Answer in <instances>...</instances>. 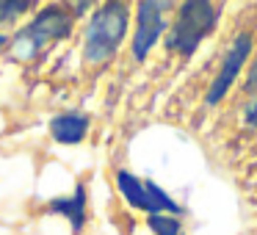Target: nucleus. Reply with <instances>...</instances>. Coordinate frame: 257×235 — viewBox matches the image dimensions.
<instances>
[{
	"label": "nucleus",
	"instance_id": "obj_1",
	"mask_svg": "<svg viewBox=\"0 0 257 235\" xmlns=\"http://www.w3.org/2000/svg\"><path fill=\"white\" fill-rule=\"evenodd\" d=\"M130 9L127 3H102L94 9L83 31V58L86 64H105L116 56L127 36Z\"/></svg>",
	"mask_w": 257,
	"mask_h": 235
},
{
	"label": "nucleus",
	"instance_id": "obj_8",
	"mask_svg": "<svg viewBox=\"0 0 257 235\" xmlns=\"http://www.w3.org/2000/svg\"><path fill=\"white\" fill-rule=\"evenodd\" d=\"M116 188L122 194V199L127 202L130 207L136 210H150V202H147V188H144V180H139L136 174H130L127 169H119L116 172Z\"/></svg>",
	"mask_w": 257,
	"mask_h": 235
},
{
	"label": "nucleus",
	"instance_id": "obj_11",
	"mask_svg": "<svg viewBox=\"0 0 257 235\" xmlns=\"http://www.w3.org/2000/svg\"><path fill=\"white\" fill-rule=\"evenodd\" d=\"M28 12H31V0H3L0 3V25L14 23Z\"/></svg>",
	"mask_w": 257,
	"mask_h": 235
},
{
	"label": "nucleus",
	"instance_id": "obj_9",
	"mask_svg": "<svg viewBox=\"0 0 257 235\" xmlns=\"http://www.w3.org/2000/svg\"><path fill=\"white\" fill-rule=\"evenodd\" d=\"M144 188H147V202H150L147 216H152V213H166V216L177 218L180 213H183V205H180V202H174L172 196H169L166 191L155 183V180H144Z\"/></svg>",
	"mask_w": 257,
	"mask_h": 235
},
{
	"label": "nucleus",
	"instance_id": "obj_5",
	"mask_svg": "<svg viewBox=\"0 0 257 235\" xmlns=\"http://www.w3.org/2000/svg\"><path fill=\"white\" fill-rule=\"evenodd\" d=\"M251 58V34H238L229 47V53L224 56V64L218 69V75L213 78V86L207 91V105H216L227 97V91L232 89V83L238 80L240 69L246 67V61Z\"/></svg>",
	"mask_w": 257,
	"mask_h": 235
},
{
	"label": "nucleus",
	"instance_id": "obj_10",
	"mask_svg": "<svg viewBox=\"0 0 257 235\" xmlns=\"http://www.w3.org/2000/svg\"><path fill=\"white\" fill-rule=\"evenodd\" d=\"M147 227L152 229L155 235H180V218L174 216H166V213H152L147 216Z\"/></svg>",
	"mask_w": 257,
	"mask_h": 235
},
{
	"label": "nucleus",
	"instance_id": "obj_4",
	"mask_svg": "<svg viewBox=\"0 0 257 235\" xmlns=\"http://www.w3.org/2000/svg\"><path fill=\"white\" fill-rule=\"evenodd\" d=\"M169 3H155V0H144L136 6V34L130 42L136 61H144L150 56V50L158 45V39L166 31V12Z\"/></svg>",
	"mask_w": 257,
	"mask_h": 235
},
{
	"label": "nucleus",
	"instance_id": "obj_2",
	"mask_svg": "<svg viewBox=\"0 0 257 235\" xmlns=\"http://www.w3.org/2000/svg\"><path fill=\"white\" fill-rule=\"evenodd\" d=\"M72 25H75V17L69 9L64 6H45L23 25L17 28V34L9 39L12 45V53L17 58H34L39 50L50 47L53 42H61L72 34Z\"/></svg>",
	"mask_w": 257,
	"mask_h": 235
},
{
	"label": "nucleus",
	"instance_id": "obj_3",
	"mask_svg": "<svg viewBox=\"0 0 257 235\" xmlns=\"http://www.w3.org/2000/svg\"><path fill=\"white\" fill-rule=\"evenodd\" d=\"M218 17H221V6H213V3H205V0L183 3L177 17H174L172 31L166 36V47L185 58L194 56L196 47L202 45V39L216 31Z\"/></svg>",
	"mask_w": 257,
	"mask_h": 235
},
{
	"label": "nucleus",
	"instance_id": "obj_6",
	"mask_svg": "<svg viewBox=\"0 0 257 235\" xmlns=\"http://www.w3.org/2000/svg\"><path fill=\"white\" fill-rule=\"evenodd\" d=\"M45 210L53 213V216L67 218L69 227H72V232L80 235V229L86 227V218H89V196H86V185L78 183L72 194L56 196L53 202H47Z\"/></svg>",
	"mask_w": 257,
	"mask_h": 235
},
{
	"label": "nucleus",
	"instance_id": "obj_14",
	"mask_svg": "<svg viewBox=\"0 0 257 235\" xmlns=\"http://www.w3.org/2000/svg\"><path fill=\"white\" fill-rule=\"evenodd\" d=\"M9 39H12V36H9L6 31H0V53H3V50L9 47Z\"/></svg>",
	"mask_w": 257,
	"mask_h": 235
},
{
	"label": "nucleus",
	"instance_id": "obj_12",
	"mask_svg": "<svg viewBox=\"0 0 257 235\" xmlns=\"http://www.w3.org/2000/svg\"><path fill=\"white\" fill-rule=\"evenodd\" d=\"M243 119H246V128H251V130L257 128V97L249 102V105H246V111H243Z\"/></svg>",
	"mask_w": 257,
	"mask_h": 235
},
{
	"label": "nucleus",
	"instance_id": "obj_13",
	"mask_svg": "<svg viewBox=\"0 0 257 235\" xmlns=\"http://www.w3.org/2000/svg\"><path fill=\"white\" fill-rule=\"evenodd\" d=\"M243 89H246V91H254V89H257V56H254V61H251L249 72H246V83H243Z\"/></svg>",
	"mask_w": 257,
	"mask_h": 235
},
{
	"label": "nucleus",
	"instance_id": "obj_7",
	"mask_svg": "<svg viewBox=\"0 0 257 235\" xmlns=\"http://www.w3.org/2000/svg\"><path fill=\"white\" fill-rule=\"evenodd\" d=\"M50 136L56 144H64V147H75L89 136V128H91V119L80 111H64L58 116L50 119Z\"/></svg>",
	"mask_w": 257,
	"mask_h": 235
}]
</instances>
